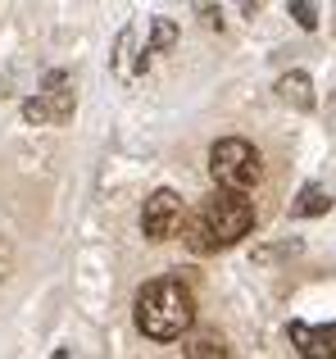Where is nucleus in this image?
Masks as SVG:
<instances>
[{
	"mask_svg": "<svg viewBox=\"0 0 336 359\" xmlns=\"http://www.w3.org/2000/svg\"><path fill=\"white\" fill-rule=\"evenodd\" d=\"M182 228H186V205H182V196L168 191V187H160V191L146 201V210H141V232L150 241H168V237H177Z\"/></svg>",
	"mask_w": 336,
	"mask_h": 359,
	"instance_id": "obj_4",
	"label": "nucleus"
},
{
	"mask_svg": "<svg viewBox=\"0 0 336 359\" xmlns=\"http://www.w3.org/2000/svg\"><path fill=\"white\" fill-rule=\"evenodd\" d=\"M255 5H259V0H241V9H246V14H255Z\"/></svg>",
	"mask_w": 336,
	"mask_h": 359,
	"instance_id": "obj_12",
	"label": "nucleus"
},
{
	"mask_svg": "<svg viewBox=\"0 0 336 359\" xmlns=\"http://www.w3.org/2000/svg\"><path fill=\"white\" fill-rule=\"evenodd\" d=\"M291 18L304 27V32H314V27H318V9H314V0H291Z\"/></svg>",
	"mask_w": 336,
	"mask_h": 359,
	"instance_id": "obj_10",
	"label": "nucleus"
},
{
	"mask_svg": "<svg viewBox=\"0 0 336 359\" xmlns=\"http://www.w3.org/2000/svg\"><path fill=\"white\" fill-rule=\"evenodd\" d=\"M277 96H282L291 109H314V82H309V73H286V78H277Z\"/></svg>",
	"mask_w": 336,
	"mask_h": 359,
	"instance_id": "obj_7",
	"label": "nucleus"
},
{
	"mask_svg": "<svg viewBox=\"0 0 336 359\" xmlns=\"http://www.w3.org/2000/svg\"><path fill=\"white\" fill-rule=\"evenodd\" d=\"M195 323V296L182 278H155L136 291V327L150 341H177Z\"/></svg>",
	"mask_w": 336,
	"mask_h": 359,
	"instance_id": "obj_2",
	"label": "nucleus"
},
{
	"mask_svg": "<svg viewBox=\"0 0 336 359\" xmlns=\"http://www.w3.org/2000/svg\"><path fill=\"white\" fill-rule=\"evenodd\" d=\"M209 173H214V182H218V187L250 191V187L264 177V159H259V150L250 146V141L223 137V141H214V150H209Z\"/></svg>",
	"mask_w": 336,
	"mask_h": 359,
	"instance_id": "obj_3",
	"label": "nucleus"
},
{
	"mask_svg": "<svg viewBox=\"0 0 336 359\" xmlns=\"http://www.w3.org/2000/svg\"><path fill=\"white\" fill-rule=\"evenodd\" d=\"M291 346L309 359H332L336 355V323L328 327H309V323H291Z\"/></svg>",
	"mask_w": 336,
	"mask_h": 359,
	"instance_id": "obj_6",
	"label": "nucleus"
},
{
	"mask_svg": "<svg viewBox=\"0 0 336 359\" xmlns=\"http://www.w3.org/2000/svg\"><path fill=\"white\" fill-rule=\"evenodd\" d=\"M328 210H332L328 187H300V196H295V205H291L295 219H318V214H328Z\"/></svg>",
	"mask_w": 336,
	"mask_h": 359,
	"instance_id": "obj_8",
	"label": "nucleus"
},
{
	"mask_svg": "<svg viewBox=\"0 0 336 359\" xmlns=\"http://www.w3.org/2000/svg\"><path fill=\"white\" fill-rule=\"evenodd\" d=\"M255 228V205L246 201V191L237 187H218L214 196H204L191 214H186V245L195 255H214L237 245L246 232Z\"/></svg>",
	"mask_w": 336,
	"mask_h": 359,
	"instance_id": "obj_1",
	"label": "nucleus"
},
{
	"mask_svg": "<svg viewBox=\"0 0 336 359\" xmlns=\"http://www.w3.org/2000/svg\"><path fill=\"white\" fill-rule=\"evenodd\" d=\"M55 87H59V78H50V91H36V96L23 105L27 123L41 128V123H64L73 114V91H55Z\"/></svg>",
	"mask_w": 336,
	"mask_h": 359,
	"instance_id": "obj_5",
	"label": "nucleus"
},
{
	"mask_svg": "<svg viewBox=\"0 0 336 359\" xmlns=\"http://www.w3.org/2000/svg\"><path fill=\"white\" fill-rule=\"evenodd\" d=\"M173 41H177V23H173V18H155V32H150V46H146V55H164Z\"/></svg>",
	"mask_w": 336,
	"mask_h": 359,
	"instance_id": "obj_9",
	"label": "nucleus"
},
{
	"mask_svg": "<svg viewBox=\"0 0 336 359\" xmlns=\"http://www.w3.org/2000/svg\"><path fill=\"white\" fill-rule=\"evenodd\" d=\"M186 355H227V346H223L218 337H195V341L186 346Z\"/></svg>",
	"mask_w": 336,
	"mask_h": 359,
	"instance_id": "obj_11",
	"label": "nucleus"
}]
</instances>
